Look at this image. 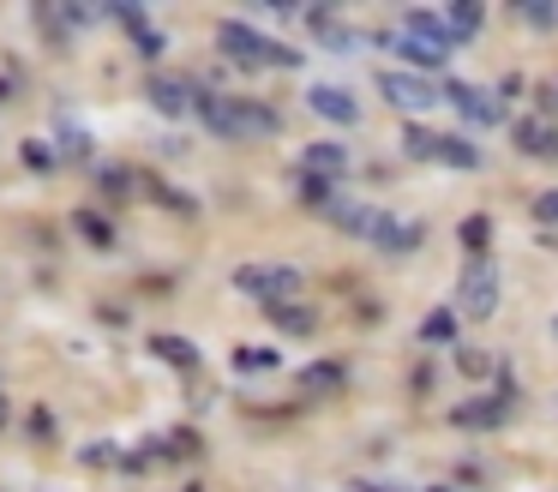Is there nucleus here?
I'll use <instances>...</instances> for the list:
<instances>
[{
    "label": "nucleus",
    "mask_w": 558,
    "mask_h": 492,
    "mask_svg": "<svg viewBox=\"0 0 558 492\" xmlns=\"http://www.w3.org/2000/svg\"><path fill=\"white\" fill-rule=\"evenodd\" d=\"M193 115L205 120L210 132H222V139H253V132H277L282 115L265 103H246V96H222V91H198Z\"/></svg>",
    "instance_id": "nucleus-1"
},
{
    "label": "nucleus",
    "mask_w": 558,
    "mask_h": 492,
    "mask_svg": "<svg viewBox=\"0 0 558 492\" xmlns=\"http://www.w3.org/2000/svg\"><path fill=\"white\" fill-rule=\"evenodd\" d=\"M217 43L229 48L234 60H246V67H301V48L277 43V36L253 31L246 19H222L217 24Z\"/></svg>",
    "instance_id": "nucleus-2"
},
{
    "label": "nucleus",
    "mask_w": 558,
    "mask_h": 492,
    "mask_svg": "<svg viewBox=\"0 0 558 492\" xmlns=\"http://www.w3.org/2000/svg\"><path fill=\"white\" fill-rule=\"evenodd\" d=\"M234 288L253 295V300H265V307H289V300L306 288V276L294 271V264H241V271H234Z\"/></svg>",
    "instance_id": "nucleus-3"
},
{
    "label": "nucleus",
    "mask_w": 558,
    "mask_h": 492,
    "mask_svg": "<svg viewBox=\"0 0 558 492\" xmlns=\"http://www.w3.org/2000/svg\"><path fill=\"white\" fill-rule=\"evenodd\" d=\"M457 312L462 319H493L498 312V271L486 259H469V271L457 283Z\"/></svg>",
    "instance_id": "nucleus-4"
},
{
    "label": "nucleus",
    "mask_w": 558,
    "mask_h": 492,
    "mask_svg": "<svg viewBox=\"0 0 558 492\" xmlns=\"http://www.w3.org/2000/svg\"><path fill=\"white\" fill-rule=\"evenodd\" d=\"M409 156H426V163H450V168H474L481 151L469 139H450V132H426V127H409Z\"/></svg>",
    "instance_id": "nucleus-5"
},
{
    "label": "nucleus",
    "mask_w": 558,
    "mask_h": 492,
    "mask_svg": "<svg viewBox=\"0 0 558 492\" xmlns=\"http://www.w3.org/2000/svg\"><path fill=\"white\" fill-rule=\"evenodd\" d=\"M445 103H457L462 115L474 120V127H498V120H505V103H498L493 91H481V84H462V79L445 84Z\"/></svg>",
    "instance_id": "nucleus-6"
},
{
    "label": "nucleus",
    "mask_w": 558,
    "mask_h": 492,
    "mask_svg": "<svg viewBox=\"0 0 558 492\" xmlns=\"http://www.w3.org/2000/svg\"><path fill=\"white\" fill-rule=\"evenodd\" d=\"M378 91H385L397 108H433V103H445V91H433V84L414 79V72H378Z\"/></svg>",
    "instance_id": "nucleus-7"
},
{
    "label": "nucleus",
    "mask_w": 558,
    "mask_h": 492,
    "mask_svg": "<svg viewBox=\"0 0 558 492\" xmlns=\"http://www.w3.org/2000/svg\"><path fill=\"white\" fill-rule=\"evenodd\" d=\"M366 240H373L378 252H414V247H421V223H402V216L378 211V228Z\"/></svg>",
    "instance_id": "nucleus-8"
},
{
    "label": "nucleus",
    "mask_w": 558,
    "mask_h": 492,
    "mask_svg": "<svg viewBox=\"0 0 558 492\" xmlns=\"http://www.w3.org/2000/svg\"><path fill=\"white\" fill-rule=\"evenodd\" d=\"M306 103H313L325 120H337V127H354V120H361L354 96H349V91H337V84H313V91H306Z\"/></svg>",
    "instance_id": "nucleus-9"
},
{
    "label": "nucleus",
    "mask_w": 558,
    "mask_h": 492,
    "mask_svg": "<svg viewBox=\"0 0 558 492\" xmlns=\"http://www.w3.org/2000/svg\"><path fill=\"white\" fill-rule=\"evenodd\" d=\"M402 31L421 36V43H433V48H445V55H450V48H462V43H457V31H450V24L438 19V12H421V7L402 12Z\"/></svg>",
    "instance_id": "nucleus-10"
},
{
    "label": "nucleus",
    "mask_w": 558,
    "mask_h": 492,
    "mask_svg": "<svg viewBox=\"0 0 558 492\" xmlns=\"http://www.w3.org/2000/svg\"><path fill=\"white\" fill-rule=\"evenodd\" d=\"M385 43H390V48H397V55H402V60H409V67H445V60H450V55H445V48H433V43H421V36H409V31H390V36H385Z\"/></svg>",
    "instance_id": "nucleus-11"
},
{
    "label": "nucleus",
    "mask_w": 558,
    "mask_h": 492,
    "mask_svg": "<svg viewBox=\"0 0 558 492\" xmlns=\"http://www.w3.org/2000/svg\"><path fill=\"white\" fill-rule=\"evenodd\" d=\"M150 103H157L162 115H186V108L198 103V91H186L181 79H150Z\"/></svg>",
    "instance_id": "nucleus-12"
},
{
    "label": "nucleus",
    "mask_w": 558,
    "mask_h": 492,
    "mask_svg": "<svg viewBox=\"0 0 558 492\" xmlns=\"http://www.w3.org/2000/svg\"><path fill=\"white\" fill-rule=\"evenodd\" d=\"M342 379H349V367H342V360H313V367L301 372V384L313 396H330V391H342Z\"/></svg>",
    "instance_id": "nucleus-13"
},
{
    "label": "nucleus",
    "mask_w": 558,
    "mask_h": 492,
    "mask_svg": "<svg viewBox=\"0 0 558 492\" xmlns=\"http://www.w3.org/2000/svg\"><path fill=\"white\" fill-rule=\"evenodd\" d=\"M517 144L529 156H558V132L546 120H517Z\"/></svg>",
    "instance_id": "nucleus-14"
},
{
    "label": "nucleus",
    "mask_w": 558,
    "mask_h": 492,
    "mask_svg": "<svg viewBox=\"0 0 558 492\" xmlns=\"http://www.w3.org/2000/svg\"><path fill=\"white\" fill-rule=\"evenodd\" d=\"M306 175H342V168H349V151H342V144H306Z\"/></svg>",
    "instance_id": "nucleus-15"
},
{
    "label": "nucleus",
    "mask_w": 558,
    "mask_h": 492,
    "mask_svg": "<svg viewBox=\"0 0 558 492\" xmlns=\"http://www.w3.org/2000/svg\"><path fill=\"white\" fill-rule=\"evenodd\" d=\"M498 420H505V403H457L450 408V427H498Z\"/></svg>",
    "instance_id": "nucleus-16"
},
{
    "label": "nucleus",
    "mask_w": 558,
    "mask_h": 492,
    "mask_svg": "<svg viewBox=\"0 0 558 492\" xmlns=\"http://www.w3.org/2000/svg\"><path fill=\"white\" fill-rule=\"evenodd\" d=\"M421 343H433V348H445V343H457V312L450 307H433L421 319Z\"/></svg>",
    "instance_id": "nucleus-17"
},
{
    "label": "nucleus",
    "mask_w": 558,
    "mask_h": 492,
    "mask_svg": "<svg viewBox=\"0 0 558 492\" xmlns=\"http://www.w3.org/2000/svg\"><path fill=\"white\" fill-rule=\"evenodd\" d=\"M150 348H157V355L169 360V367H181V372H193V367H198V348L186 343V336H150Z\"/></svg>",
    "instance_id": "nucleus-18"
},
{
    "label": "nucleus",
    "mask_w": 558,
    "mask_h": 492,
    "mask_svg": "<svg viewBox=\"0 0 558 492\" xmlns=\"http://www.w3.org/2000/svg\"><path fill=\"white\" fill-rule=\"evenodd\" d=\"M445 24L457 31V43H469V36L481 31V7H474V0H457V7L445 12Z\"/></svg>",
    "instance_id": "nucleus-19"
},
{
    "label": "nucleus",
    "mask_w": 558,
    "mask_h": 492,
    "mask_svg": "<svg viewBox=\"0 0 558 492\" xmlns=\"http://www.w3.org/2000/svg\"><path fill=\"white\" fill-rule=\"evenodd\" d=\"M73 228L90 240V247H114V228H109V216H97V211H78V216H73Z\"/></svg>",
    "instance_id": "nucleus-20"
},
{
    "label": "nucleus",
    "mask_w": 558,
    "mask_h": 492,
    "mask_svg": "<svg viewBox=\"0 0 558 492\" xmlns=\"http://www.w3.org/2000/svg\"><path fill=\"white\" fill-rule=\"evenodd\" d=\"M270 319H277L282 331H294V336H313V312H306L301 300H289V307H270Z\"/></svg>",
    "instance_id": "nucleus-21"
},
{
    "label": "nucleus",
    "mask_w": 558,
    "mask_h": 492,
    "mask_svg": "<svg viewBox=\"0 0 558 492\" xmlns=\"http://www.w3.org/2000/svg\"><path fill=\"white\" fill-rule=\"evenodd\" d=\"M301 204H313V211H337V204H330V180L301 168Z\"/></svg>",
    "instance_id": "nucleus-22"
},
{
    "label": "nucleus",
    "mask_w": 558,
    "mask_h": 492,
    "mask_svg": "<svg viewBox=\"0 0 558 492\" xmlns=\"http://www.w3.org/2000/svg\"><path fill=\"white\" fill-rule=\"evenodd\" d=\"M457 235H462V247H469L474 259H481V252H486V235H493V223H486V216H469V223H462Z\"/></svg>",
    "instance_id": "nucleus-23"
},
{
    "label": "nucleus",
    "mask_w": 558,
    "mask_h": 492,
    "mask_svg": "<svg viewBox=\"0 0 558 492\" xmlns=\"http://www.w3.org/2000/svg\"><path fill=\"white\" fill-rule=\"evenodd\" d=\"M234 367H241V372H270V367H277V355H270V348H241Z\"/></svg>",
    "instance_id": "nucleus-24"
},
{
    "label": "nucleus",
    "mask_w": 558,
    "mask_h": 492,
    "mask_svg": "<svg viewBox=\"0 0 558 492\" xmlns=\"http://www.w3.org/2000/svg\"><path fill=\"white\" fill-rule=\"evenodd\" d=\"M522 19H529V24H546V31H553V24H558V7H553V0H522Z\"/></svg>",
    "instance_id": "nucleus-25"
},
{
    "label": "nucleus",
    "mask_w": 558,
    "mask_h": 492,
    "mask_svg": "<svg viewBox=\"0 0 558 492\" xmlns=\"http://www.w3.org/2000/svg\"><path fill=\"white\" fill-rule=\"evenodd\" d=\"M133 43H138V55H145V60H157L162 48H169V43H162L157 31H150V24H138V31H133Z\"/></svg>",
    "instance_id": "nucleus-26"
},
{
    "label": "nucleus",
    "mask_w": 558,
    "mask_h": 492,
    "mask_svg": "<svg viewBox=\"0 0 558 492\" xmlns=\"http://www.w3.org/2000/svg\"><path fill=\"white\" fill-rule=\"evenodd\" d=\"M157 451H162V456H193L198 439H193V432H174V439H157Z\"/></svg>",
    "instance_id": "nucleus-27"
},
{
    "label": "nucleus",
    "mask_w": 558,
    "mask_h": 492,
    "mask_svg": "<svg viewBox=\"0 0 558 492\" xmlns=\"http://www.w3.org/2000/svg\"><path fill=\"white\" fill-rule=\"evenodd\" d=\"M90 151V139L78 127H61V156H85Z\"/></svg>",
    "instance_id": "nucleus-28"
},
{
    "label": "nucleus",
    "mask_w": 558,
    "mask_h": 492,
    "mask_svg": "<svg viewBox=\"0 0 558 492\" xmlns=\"http://www.w3.org/2000/svg\"><path fill=\"white\" fill-rule=\"evenodd\" d=\"M102 187H109V199H126V187H133V175H126V168H109V175H102Z\"/></svg>",
    "instance_id": "nucleus-29"
},
{
    "label": "nucleus",
    "mask_w": 558,
    "mask_h": 492,
    "mask_svg": "<svg viewBox=\"0 0 558 492\" xmlns=\"http://www.w3.org/2000/svg\"><path fill=\"white\" fill-rule=\"evenodd\" d=\"M534 223H558V192H541V199H534Z\"/></svg>",
    "instance_id": "nucleus-30"
},
{
    "label": "nucleus",
    "mask_w": 558,
    "mask_h": 492,
    "mask_svg": "<svg viewBox=\"0 0 558 492\" xmlns=\"http://www.w3.org/2000/svg\"><path fill=\"white\" fill-rule=\"evenodd\" d=\"M457 367H462V372H486V355H474V348H462V355H457Z\"/></svg>",
    "instance_id": "nucleus-31"
},
{
    "label": "nucleus",
    "mask_w": 558,
    "mask_h": 492,
    "mask_svg": "<svg viewBox=\"0 0 558 492\" xmlns=\"http://www.w3.org/2000/svg\"><path fill=\"white\" fill-rule=\"evenodd\" d=\"M349 492H390V487H378V480H354Z\"/></svg>",
    "instance_id": "nucleus-32"
},
{
    "label": "nucleus",
    "mask_w": 558,
    "mask_h": 492,
    "mask_svg": "<svg viewBox=\"0 0 558 492\" xmlns=\"http://www.w3.org/2000/svg\"><path fill=\"white\" fill-rule=\"evenodd\" d=\"M0 427H7V396H0Z\"/></svg>",
    "instance_id": "nucleus-33"
},
{
    "label": "nucleus",
    "mask_w": 558,
    "mask_h": 492,
    "mask_svg": "<svg viewBox=\"0 0 558 492\" xmlns=\"http://www.w3.org/2000/svg\"><path fill=\"white\" fill-rule=\"evenodd\" d=\"M553 331H558V319H553Z\"/></svg>",
    "instance_id": "nucleus-34"
}]
</instances>
